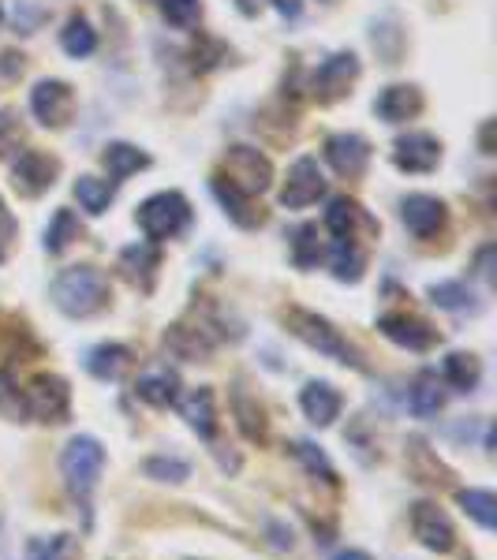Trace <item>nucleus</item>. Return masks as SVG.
<instances>
[{
    "label": "nucleus",
    "mask_w": 497,
    "mask_h": 560,
    "mask_svg": "<svg viewBox=\"0 0 497 560\" xmlns=\"http://www.w3.org/2000/svg\"><path fill=\"white\" fill-rule=\"evenodd\" d=\"M53 303L67 318H90L109 303V280L94 266H67L53 280Z\"/></svg>",
    "instance_id": "obj_1"
},
{
    "label": "nucleus",
    "mask_w": 497,
    "mask_h": 560,
    "mask_svg": "<svg viewBox=\"0 0 497 560\" xmlns=\"http://www.w3.org/2000/svg\"><path fill=\"white\" fill-rule=\"evenodd\" d=\"M284 326H289V333L303 341L307 347H315L318 355H330V359L344 362V367H356L364 370V359H359V352L352 347L348 341L341 336V329H333L326 318H318V314L303 310V307H289L281 314Z\"/></svg>",
    "instance_id": "obj_2"
},
{
    "label": "nucleus",
    "mask_w": 497,
    "mask_h": 560,
    "mask_svg": "<svg viewBox=\"0 0 497 560\" xmlns=\"http://www.w3.org/2000/svg\"><path fill=\"white\" fill-rule=\"evenodd\" d=\"M101 467H105V448H101L98 437L79 434L64 445V453H61L64 486L72 489L79 500H90V494H94V486L101 479Z\"/></svg>",
    "instance_id": "obj_3"
},
{
    "label": "nucleus",
    "mask_w": 497,
    "mask_h": 560,
    "mask_svg": "<svg viewBox=\"0 0 497 560\" xmlns=\"http://www.w3.org/2000/svg\"><path fill=\"white\" fill-rule=\"evenodd\" d=\"M188 225H191V206L180 191L150 194V199L139 206V228L150 243L176 240Z\"/></svg>",
    "instance_id": "obj_4"
},
{
    "label": "nucleus",
    "mask_w": 497,
    "mask_h": 560,
    "mask_svg": "<svg viewBox=\"0 0 497 560\" xmlns=\"http://www.w3.org/2000/svg\"><path fill=\"white\" fill-rule=\"evenodd\" d=\"M23 404H27V419L38 422H64L72 411V389L56 373H38L27 389H23Z\"/></svg>",
    "instance_id": "obj_5"
},
{
    "label": "nucleus",
    "mask_w": 497,
    "mask_h": 560,
    "mask_svg": "<svg viewBox=\"0 0 497 560\" xmlns=\"http://www.w3.org/2000/svg\"><path fill=\"white\" fill-rule=\"evenodd\" d=\"M408 520L419 546H426L431 553H453V549H457V527H453V520L434 500H416V505L408 508Z\"/></svg>",
    "instance_id": "obj_6"
},
{
    "label": "nucleus",
    "mask_w": 497,
    "mask_h": 560,
    "mask_svg": "<svg viewBox=\"0 0 497 560\" xmlns=\"http://www.w3.org/2000/svg\"><path fill=\"white\" fill-rule=\"evenodd\" d=\"M225 180L232 187H240L243 194H263L269 191V183H273V165H269V157L258 154L255 147H232L229 154H225Z\"/></svg>",
    "instance_id": "obj_7"
},
{
    "label": "nucleus",
    "mask_w": 497,
    "mask_h": 560,
    "mask_svg": "<svg viewBox=\"0 0 497 560\" xmlns=\"http://www.w3.org/2000/svg\"><path fill=\"white\" fill-rule=\"evenodd\" d=\"M30 113L46 127H64L75 113V93L61 79H41L30 90Z\"/></svg>",
    "instance_id": "obj_8"
},
{
    "label": "nucleus",
    "mask_w": 497,
    "mask_h": 560,
    "mask_svg": "<svg viewBox=\"0 0 497 560\" xmlns=\"http://www.w3.org/2000/svg\"><path fill=\"white\" fill-rule=\"evenodd\" d=\"M56 173H61V165L53 157L38 154V150H20V157L12 161V183L27 199H38L41 191H49L56 183Z\"/></svg>",
    "instance_id": "obj_9"
},
{
    "label": "nucleus",
    "mask_w": 497,
    "mask_h": 560,
    "mask_svg": "<svg viewBox=\"0 0 497 560\" xmlns=\"http://www.w3.org/2000/svg\"><path fill=\"white\" fill-rule=\"evenodd\" d=\"M378 329H382L385 341L408 347V352H426V347L437 344V329L431 321L416 318V314H404V310L382 314V318H378Z\"/></svg>",
    "instance_id": "obj_10"
},
{
    "label": "nucleus",
    "mask_w": 497,
    "mask_h": 560,
    "mask_svg": "<svg viewBox=\"0 0 497 560\" xmlns=\"http://www.w3.org/2000/svg\"><path fill=\"white\" fill-rule=\"evenodd\" d=\"M326 194V176L318 168L315 157H300L296 165L289 168V180L281 187V202L289 209H303L310 202H318Z\"/></svg>",
    "instance_id": "obj_11"
},
{
    "label": "nucleus",
    "mask_w": 497,
    "mask_h": 560,
    "mask_svg": "<svg viewBox=\"0 0 497 560\" xmlns=\"http://www.w3.org/2000/svg\"><path fill=\"white\" fill-rule=\"evenodd\" d=\"M326 161L333 165L336 176H348V180H356V176L367 173L370 142L364 139V135H356V131L330 135V139H326Z\"/></svg>",
    "instance_id": "obj_12"
},
{
    "label": "nucleus",
    "mask_w": 497,
    "mask_h": 560,
    "mask_svg": "<svg viewBox=\"0 0 497 560\" xmlns=\"http://www.w3.org/2000/svg\"><path fill=\"white\" fill-rule=\"evenodd\" d=\"M356 79H359L356 53H333L330 61H322V64H318V72H315V98L318 101L344 98Z\"/></svg>",
    "instance_id": "obj_13"
},
{
    "label": "nucleus",
    "mask_w": 497,
    "mask_h": 560,
    "mask_svg": "<svg viewBox=\"0 0 497 560\" xmlns=\"http://www.w3.org/2000/svg\"><path fill=\"white\" fill-rule=\"evenodd\" d=\"M400 220L411 236L431 240L445 225V202L434 199V194H408V199L400 202Z\"/></svg>",
    "instance_id": "obj_14"
},
{
    "label": "nucleus",
    "mask_w": 497,
    "mask_h": 560,
    "mask_svg": "<svg viewBox=\"0 0 497 560\" xmlns=\"http://www.w3.org/2000/svg\"><path fill=\"white\" fill-rule=\"evenodd\" d=\"M393 161L404 173H431V168L442 161V147H437L434 135L426 131H411V135H400L397 147H393Z\"/></svg>",
    "instance_id": "obj_15"
},
{
    "label": "nucleus",
    "mask_w": 497,
    "mask_h": 560,
    "mask_svg": "<svg viewBox=\"0 0 497 560\" xmlns=\"http://www.w3.org/2000/svg\"><path fill=\"white\" fill-rule=\"evenodd\" d=\"M300 407H303V415H307V422L310 427H333L336 422V415H341V393L330 385V381H307L303 385V393H300Z\"/></svg>",
    "instance_id": "obj_16"
},
{
    "label": "nucleus",
    "mask_w": 497,
    "mask_h": 560,
    "mask_svg": "<svg viewBox=\"0 0 497 560\" xmlns=\"http://www.w3.org/2000/svg\"><path fill=\"white\" fill-rule=\"evenodd\" d=\"M157 266H162V258H157L154 243H131V247H124L120 254V273L128 277L139 292H154Z\"/></svg>",
    "instance_id": "obj_17"
},
{
    "label": "nucleus",
    "mask_w": 497,
    "mask_h": 560,
    "mask_svg": "<svg viewBox=\"0 0 497 560\" xmlns=\"http://www.w3.org/2000/svg\"><path fill=\"white\" fill-rule=\"evenodd\" d=\"M374 113L382 116L385 124H404V120H411V116L423 113V93L416 87H408V82L385 87L374 101Z\"/></svg>",
    "instance_id": "obj_18"
},
{
    "label": "nucleus",
    "mask_w": 497,
    "mask_h": 560,
    "mask_svg": "<svg viewBox=\"0 0 497 560\" xmlns=\"http://www.w3.org/2000/svg\"><path fill=\"white\" fill-rule=\"evenodd\" d=\"M232 415H235V427H240V434L247 437L251 445H266V437H269L266 407L258 404L243 385H235V393H232Z\"/></svg>",
    "instance_id": "obj_19"
},
{
    "label": "nucleus",
    "mask_w": 497,
    "mask_h": 560,
    "mask_svg": "<svg viewBox=\"0 0 497 560\" xmlns=\"http://www.w3.org/2000/svg\"><path fill=\"white\" fill-rule=\"evenodd\" d=\"M180 415H183V422H188L191 430H195L199 437H214V430H217V411H214V389L209 385H199V389H191L188 396L180 400Z\"/></svg>",
    "instance_id": "obj_20"
},
{
    "label": "nucleus",
    "mask_w": 497,
    "mask_h": 560,
    "mask_svg": "<svg viewBox=\"0 0 497 560\" xmlns=\"http://www.w3.org/2000/svg\"><path fill=\"white\" fill-rule=\"evenodd\" d=\"M165 347L176 355V359H188V362H199L214 352V341H209V329H199V326H173L165 333Z\"/></svg>",
    "instance_id": "obj_21"
},
{
    "label": "nucleus",
    "mask_w": 497,
    "mask_h": 560,
    "mask_svg": "<svg viewBox=\"0 0 497 560\" xmlns=\"http://www.w3.org/2000/svg\"><path fill=\"white\" fill-rule=\"evenodd\" d=\"M214 194H217V202L225 206V214H229L240 228H258V225H263V214L255 209L251 194H243L240 187H232L225 176H214Z\"/></svg>",
    "instance_id": "obj_22"
},
{
    "label": "nucleus",
    "mask_w": 497,
    "mask_h": 560,
    "mask_svg": "<svg viewBox=\"0 0 497 560\" xmlns=\"http://www.w3.org/2000/svg\"><path fill=\"white\" fill-rule=\"evenodd\" d=\"M442 381L457 389V393H475L479 381H483V362L471 352H449L442 362Z\"/></svg>",
    "instance_id": "obj_23"
},
{
    "label": "nucleus",
    "mask_w": 497,
    "mask_h": 560,
    "mask_svg": "<svg viewBox=\"0 0 497 560\" xmlns=\"http://www.w3.org/2000/svg\"><path fill=\"white\" fill-rule=\"evenodd\" d=\"M128 367H131V352L124 344H98L87 352V370L98 381H120Z\"/></svg>",
    "instance_id": "obj_24"
},
{
    "label": "nucleus",
    "mask_w": 497,
    "mask_h": 560,
    "mask_svg": "<svg viewBox=\"0 0 497 560\" xmlns=\"http://www.w3.org/2000/svg\"><path fill=\"white\" fill-rule=\"evenodd\" d=\"M408 407L416 419H437V411L445 407V389L437 381V373L423 370L411 385V396H408Z\"/></svg>",
    "instance_id": "obj_25"
},
{
    "label": "nucleus",
    "mask_w": 497,
    "mask_h": 560,
    "mask_svg": "<svg viewBox=\"0 0 497 560\" xmlns=\"http://www.w3.org/2000/svg\"><path fill=\"white\" fill-rule=\"evenodd\" d=\"M176 389H180V378H176L173 370H150L139 378L135 393H139V400H146L150 407H168V404H176Z\"/></svg>",
    "instance_id": "obj_26"
},
{
    "label": "nucleus",
    "mask_w": 497,
    "mask_h": 560,
    "mask_svg": "<svg viewBox=\"0 0 497 560\" xmlns=\"http://www.w3.org/2000/svg\"><path fill=\"white\" fill-rule=\"evenodd\" d=\"M101 165L109 168L113 180H128L131 173H139V168L150 165V157L142 154L139 147H131V142H109L105 154H101Z\"/></svg>",
    "instance_id": "obj_27"
},
{
    "label": "nucleus",
    "mask_w": 497,
    "mask_h": 560,
    "mask_svg": "<svg viewBox=\"0 0 497 560\" xmlns=\"http://www.w3.org/2000/svg\"><path fill=\"white\" fill-rule=\"evenodd\" d=\"M431 300L442 310H453V314H479L483 310V303L475 300V292H471L464 280H442V284H431Z\"/></svg>",
    "instance_id": "obj_28"
},
{
    "label": "nucleus",
    "mask_w": 497,
    "mask_h": 560,
    "mask_svg": "<svg viewBox=\"0 0 497 560\" xmlns=\"http://www.w3.org/2000/svg\"><path fill=\"white\" fill-rule=\"evenodd\" d=\"M75 199H79V206L87 209L90 217H101L113 206L116 187L109 180H98V176H79V180H75Z\"/></svg>",
    "instance_id": "obj_29"
},
{
    "label": "nucleus",
    "mask_w": 497,
    "mask_h": 560,
    "mask_svg": "<svg viewBox=\"0 0 497 560\" xmlns=\"http://www.w3.org/2000/svg\"><path fill=\"white\" fill-rule=\"evenodd\" d=\"M330 269L341 284H356L364 277V254L352 240H333L330 243Z\"/></svg>",
    "instance_id": "obj_30"
},
{
    "label": "nucleus",
    "mask_w": 497,
    "mask_h": 560,
    "mask_svg": "<svg viewBox=\"0 0 497 560\" xmlns=\"http://www.w3.org/2000/svg\"><path fill=\"white\" fill-rule=\"evenodd\" d=\"M457 505L464 508L483 531L497 527V497L490 489H457Z\"/></svg>",
    "instance_id": "obj_31"
},
{
    "label": "nucleus",
    "mask_w": 497,
    "mask_h": 560,
    "mask_svg": "<svg viewBox=\"0 0 497 560\" xmlns=\"http://www.w3.org/2000/svg\"><path fill=\"white\" fill-rule=\"evenodd\" d=\"M359 217L364 214H359L356 202L344 199V194H336V199H330V209H326V228L333 232V240H352Z\"/></svg>",
    "instance_id": "obj_32"
},
{
    "label": "nucleus",
    "mask_w": 497,
    "mask_h": 560,
    "mask_svg": "<svg viewBox=\"0 0 497 560\" xmlns=\"http://www.w3.org/2000/svg\"><path fill=\"white\" fill-rule=\"evenodd\" d=\"M79 240V217L72 209H56V217L46 228V251L49 254H64L72 243Z\"/></svg>",
    "instance_id": "obj_33"
},
{
    "label": "nucleus",
    "mask_w": 497,
    "mask_h": 560,
    "mask_svg": "<svg viewBox=\"0 0 497 560\" xmlns=\"http://www.w3.org/2000/svg\"><path fill=\"white\" fill-rule=\"evenodd\" d=\"M61 46H64V53H72V56H90L98 49V34L82 15H72L67 27L61 30Z\"/></svg>",
    "instance_id": "obj_34"
},
{
    "label": "nucleus",
    "mask_w": 497,
    "mask_h": 560,
    "mask_svg": "<svg viewBox=\"0 0 497 560\" xmlns=\"http://www.w3.org/2000/svg\"><path fill=\"white\" fill-rule=\"evenodd\" d=\"M292 262L300 269H315L322 262V240H318V225H300L292 232Z\"/></svg>",
    "instance_id": "obj_35"
},
{
    "label": "nucleus",
    "mask_w": 497,
    "mask_h": 560,
    "mask_svg": "<svg viewBox=\"0 0 497 560\" xmlns=\"http://www.w3.org/2000/svg\"><path fill=\"white\" fill-rule=\"evenodd\" d=\"M142 474L154 482H183L191 474V463L180 460V456H150L142 463Z\"/></svg>",
    "instance_id": "obj_36"
},
{
    "label": "nucleus",
    "mask_w": 497,
    "mask_h": 560,
    "mask_svg": "<svg viewBox=\"0 0 497 560\" xmlns=\"http://www.w3.org/2000/svg\"><path fill=\"white\" fill-rule=\"evenodd\" d=\"M0 419H8V422L27 419V404H23V393H20V385H15L12 370H0Z\"/></svg>",
    "instance_id": "obj_37"
},
{
    "label": "nucleus",
    "mask_w": 497,
    "mask_h": 560,
    "mask_svg": "<svg viewBox=\"0 0 497 560\" xmlns=\"http://www.w3.org/2000/svg\"><path fill=\"white\" fill-rule=\"evenodd\" d=\"M30 557L34 560H75L79 549H75V538L72 534H53V538H41L30 546Z\"/></svg>",
    "instance_id": "obj_38"
},
{
    "label": "nucleus",
    "mask_w": 497,
    "mask_h": 560,
    "mask_svg": "<svg viewBox=\"0 0 497 560\" xmlns=\"http://www.w3.org/2000/svg\"><path fill=\"white\" fill-rule=\"evenodd\" d=\"M157 4H162L165 23H173V27H180V30L195 27L199 15H202V4H199V0H157Z\"/></svg>",
    "instance_id": "obj_39"
},
{
    "label": "nucleus",
    "mask_w": 497,
    "mask_h": 560,
    "mask_svg": "<svg viewBox=\"0 0 497 560\" xmlns=\"http://www.w3.org/2000/svg\"><path fill=\"white\" fill-rule=\"evenodd\" d=\"M296 456L303 460V467H307L310 474H322L330 486H336V471H333V463L326 460V453L318 445H310V441H296Z\"/></svg>",
    "instance_id": "obj_40"
},
{
    "label": "nucleus",
    "mask_w": 497,
    "mask_h": 560,
    "mask_svg": "<svg viewBox=\"0 0 497 560\" xmlns=\"http://www.w3.org/2000/svg\"><path fill=\"white\" fill-rule=\"evenodd\" d=\"M15 232H20V228H15V217L8 214V209H0V262L8 258V251H12Z\"/></svg>",
    "instance_id": "obj_41"
},
{
    "label": "nucleus",
    "mask_w": 497,
    "mask_h": 560,
    "mask_svg": "<svg viewBox=\"0 0 497 560\" xmlns=\"http://www.w3.org/2000/svg\"><path fill=\"white\" fill-rule=\"evenodd\" d=\"M15 139H20V127H15V116H12V113H0V157H4L8 150L15 147Z\"/></svg>",
    "instance_id": "obj_42"
},
{
    "label": "nucleus",
    "mask_w": 497,
    "mask_h": 560,
    "mask_svg": "<svg viewBox=\"0 0 497 560\" xmlns=\"http://www.w3.org/2000/svg\"><path fill=\"white\" fill-rule=\"evenodd\" d=\"M494 254H497V247H494V243H486V247L475 254V273L483 277V280H494V269H490Z\"/></svg>",
    "instance_id": "obj_43"
},
{
    "label": "nucleus",
    "mask_w": 497,
    "mask_h": 560,
    "mask_svg": "<svg viewBox=\"0 0 497 560\" xmlns=\"http://www.w3.org/2000/svg\"><path fill=\"white\" fill-rule=\"evenodd\" d=\"M273 8L284 15V20H296V15L303 12V4H300V0H273Z\"/></svg>",
    "instance_id": "obj_44"
},
{
    "label": "nucleus",
    "mask_w": 497,
    "mask_h": 560,
    "mask_svg": "<svg viewBox=\"0 0 497 560\" xmlns=\"http://www.w3.org/2000/svg\"><path fill=\"white\" fill-rule=\"evenodd\" d=\"M333 560H370V553H364V549H341Z\"/></svg>",
    "instance_id": "obj_45"
},
{
    "label": "nucleus",
    "mask_w": 497,
    "mask_h": 560,
    "mask_svg": "<svg viewBox=\"0 0 497 560\" xmlns=\"http://www.w3.org/2000/svg\"><path fill=\"white\" fill-rule=\"evenodd\" d=\"M0 15H4V12H0Z\"/></svg>",
    "instance_id": "obj_46"
}]
</instances>
